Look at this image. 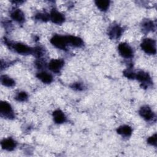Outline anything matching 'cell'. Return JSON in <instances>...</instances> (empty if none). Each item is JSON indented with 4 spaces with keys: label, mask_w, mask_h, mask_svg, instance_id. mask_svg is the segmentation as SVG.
<instances>
[{
    "label": "cell",
    "mask_w": 157,
    "mask_h": 157,
    "mask_svg": "<svg viewBox=\"0 0 157 157\" xmlns=\"http://www.w3.org/2000/svg\"><path fill=\"white\" fill-rule=\"evenodd\" d=\"M140 47L147 54L154 55L156 53V42L153 39L149 38L144 39L140 44Z\"/></svg>",
    "instance_id": "6da1fadb"
},
{
    "label": "cell",
    "mask_w": 157,
    "mask_h": 157,
    "mask_svg": "<svg viewBox=\"0 0 157 157\" xmlns=\"http://www.w3.org/2000/svg\"><path fill=\"white\" fill-rule=\"evenodd\" d=\"M50 42L56 47L64 50L68 44L67 36H63L59 35L54 36L50 40Z\"/></svg>",
    "instance_id": "7a4b0ae2"
},
{
    "label": "cell",
    "mask_w": 157,
    "mask_h": 157,
    "mask_svg": "<svg viewBox=\"0 0 157 157\" xmlns=\"http://www.w3.org/2000/svg\"><path fill=\"white\" fill-rule=\"evenodd\" d=\"M0 113L6 118L11 119L14 117V114L11 105L6 101H1L0 103Z\"/></svg>",
    "instance_id": "3957f363"
},
{
    "label": "cell",
    "mask_w": 157,
    "mask_h": 157,
    "mask_svg": "<svg viewBox=\"0 0 157 157\" xmlns=\"http://www.w3.org/2000/svg\"><path fill=\"white\" fill-rule=\"evenodd\" d=\"M119 53L125 58H129L132 56L133 52L132 48L126 43L122 42L118 47Z\"/></svg>",
    "instance_id": "277c9868"
},
{
    "label": "cell",
    "mask_w": 157,
    "mask_h": 157,
    "mask_svg": "<svg viewBox=\"0 0 157 157\" xmlns=\"http://www.w3.org/2000/svg\"><path fill=\"white\" fill-rule=\"evenodd\" d=\"M13 49L19 54L28 55L33 53V48L21 43H16L12 45Z\"/></svg>",
    "instance_id": "5b68a950"
},
{
    "label": "cell",
    "mask_w": 157,
    "mask_h": 157,
    "mask_svg": "<svg viewBox=\"0 0 157 157\" xmlns=\"http://www.w3.org/2000/svg\"><path fill=\"white\" fill-rule=\"evenodd\" d=\"M64 61L61 59H52L48 64V67L52 72L58 73L64 66Z\"/></svg>",
    "instance_id": "8992f818"
},
{
    "label": "cell",
    "mask_w": 157,
    "mask_h": 157,
    "mask_svg": "<svg viewBox=\"0 0 157 157\" xmlns=\"http://www.w3.org/2000/svg\"><path fill=\"white\" fill-rule=\"evenodd\" d=\"M50 19L52 21L53 23L56 24H61L64 21V16L56 10H52L50 15Z\"/></svg>",
    "instance_id": "52a82bcc"
},
{
    "label": "cell",
    "mask_w": 157,
    "mask_h": 157,
    "mask_svg": "<svg viewBox=\"0 0 157 157\" xmlns=\"http://www.w3.org/2000/svg\"><path fill=\"white\" fill-rule=\"evenodd\" d=\"M139 113L145 120L149 121L154 118V113L151 109L147 105L143 106L139 110Z\"/></svg>",
    "instance_id": "ba28073f"
},
{
    "label": "cell",
    "mask_w": 157,
    "mask_h": 157,
    "mask_svg": "<svg viewBox=\"0 0 157 157\" xmlns=\"http://www.w3.org/2000/svg\"><path fill=\"white\" fill-rule=\"evenodd\" d=\"M1 145L3 149L7 151H12L15 148L16 142L13 139L9 137L2 140L1 143Z\"/></svg>",
    "instance_id": "9c48e42d"
},
{
    "label": "cell",
    "mask_w": 157,
    "mask_h": 157,
    "mask_svg": "<svg viewBox=\"0 0 157 157\" xmlns=\"http://www.w3.org/2000/svg\"><path fill=\"white\" fill-rule=\"evenodd\" d=\"M122 28L118 25L112 26L109 31V36L111 39H118L122 33Z\"/></svg>",
    "instance_id": "30bf717a"
},
{
    "label": "cell",
    "mask_w": 157,
    "mask_h": 157,
    "mask_svg": "<svg viewBox=\"0 0 157 157\" xmlns=\"http://www.w3.org/2000/svg\"><path fill=\"white\" fill-rule=\"evenodd\" d=\"M53 120L56 123L61 124L66 121V117L64 113L60 110H56L53 113Z\"/></svg>",
    "instance_id": "8fae6325"
},
{
    "label": "cell",
    "mask_w": 157,
    "mask_h": 157,
    "mask_svg": "<svg viewBox=\"0 0 157 157\" xmlns=\"http://www.w3.org/2000/svg\"><path fill=\"white\" fill-rule=\"evenodd\" d=\"M68 44H70L75 47H80L83 45V42L82 39L78 37L74 36H67Z\"/></svg>",
    "instance_id": "7c38bea8"
},
{
    "label": "cell",
    "mask_w": 157,
    "mask_h": 157,
    "mask_svg": "<svg viewBox=\"0 0 157 157\" xmlns=\"http://www.w3.org/2000/svg\"><path fill=\"white\" fill-rule=\"evenodd\" d=\"M11 18L18 23H23L25 20V15L20 9H15L10 13Z\"/></svg>",
    "instance_id": "4fadbf2b"
},
{
    "label": "cell",
    "mask_w": 157,
    "mask_h": 157,
    "mask_svg": "<svg viewBox=\"0 0 157 157\" xmlns=\"http://www.w3.org/2000/svg\"><path fill=\"white\" fill-rule=\"evenodd\" d=\"M136 78L144 85L150 83L151 82L149 75L144 71H139L136 74Z\"/></svg>",
    "instance_id": "5bb4252c"
},
{
    "label": "cell",
    "mask_w": 157,
    "mask_h": 157,
    "mask_svg": "<svg viewBox=\"0 0 157 157\" xmlns=\"http://www.w3.org/2000/svg\"><path fill=\"white\" fill-rule=\"evenodd\" d=\"M36 76L39 80H40L44 83H50L53 80L52 75L46 72H41L37 73Z\"/></svg>",
    "instance_id": "9a60e30c"
},
{
    "label": "cell",
    "mask_w": 157,
    "mask_h": 157,
    "mask_svg": "<svg viewBox=\"0 0 157 157\" xmlns=\"http://www.w3.org/2000/svg\"><path fill=\"white\" fill-rule=\"evenodd\" d=\"M118 134L125 136V137H128L130 136L131 133H132V129L130 126L128 125H123L120 126L117 130Z\"/></svg>",
    "instance_id": "2e32d148"
},
{
    "label": "cell",
    "mask_w": 157,
    "mask_h": 157,
    "mask_svg": "<svg viewBox=\"0 0 157 157\" xmlns=\"http://www.w3.org/2000/svg\"><path fill=\"white\" fill-rule=\"evenodd\" d=\"M95 4L99 9L102 11H105L109 8L110 1L107 0H97L95 1Z\"/></svg>",
    "instance_id": "e0dca14e"
},
{
    "label": "cell",
    "mask_w": 157,
    "mask_h": 157,
    "mask_svg": "<svg viewBox=\"0 0 157 157\" xmlns=\"http://www.w3.org/2000/svg\"><path fill=\"white\" fill-rule=\"evenodd\" d=\"M1 82L3 85L8 87L13 86L15 85V81L12 78L4 75L1 77Z\"/></svg>",
    "instance_id": "ac0fdd59"
},
{
    "label": "cell",
    "mask_w": 157,
    "mask_h": 157,
    "mask_svg": "<svg viewBox=\"0 0 157 157\" xmlns=\"http://www.w3.org/2000/svg\"><path fill=\"white\" fill-rule=\"evenodd\" d=\"M142 27L146 31H153L155 29V25L150 20H146L142 23Z\"/></svg>",
    "instance_id": "d6986e66"
},
{
    "label": "cell",
    "mask_w": 157,
    "mask_h": 157,
    "mask_svg": "<svg viewBox=\"0 0 157 157\" xmlns=\"http://www.w3.org/2000/svg\"><path fill=\"white\" fill-rule=\"evenodd\" d=\"M35 18L37 20H41V21H48L50 19V15H48L47 13H37V14L36 15Z\"/></svg>",
    "instance_id": "ffe728a7"
},
{
    "label": "cell",
    "mask_w": 157,
    "mask_h": 157,
    "mask_svg": "<svg viewBox=\"0 0 157 157\" xmlns=\"http://www.w3.org/2000/svg\"><path fill=\"white\" fill-rule=\"evenodd\" d=\"M28 94L26 92L21 91L17 94L15 99L18 101H25L28 99Z\"/></svg>",
    "instance_id": "44dd1931"
},
{
    "label": "cell",
    "mask_w": 157,
    "mask_h": 157,
    "mask_svg": "<svg viewBox=\"0 0 157 157\" xmlns=\"http://www.w3.org/2000/svg\"><path fill=\"white\" fill-rule=\"evenodd\" d=\"M43 50L42 48L37 47H36L34 48H33V53H34V55L38 58H40V56H42L43 55Z\"/></svg>",
    "instance_id": "7402d4cb"
},
{
    "label": "cell",
    "mask_w": 157,
    "mask_h": 157,
    "mask_svg": "<svg viewBox=\"0 0 157 157\" xmlns=\"http://www.w3.org/2000/svg\"><path fill=\"white\" fill-rule=\"evenodd\" d=\"M124 75L128 78L130 79H134L136 78V74L131 71H124Z\"/></svg>",
    "instance_id": "603a6c76"
},
{
    "label": "cell",
    "mask_w": 157,
    "mask_h": 157,
    "mask_svg": "<svg viewBox=\"0 0 157 157\" xmlns=\"http://www.w3.org/2000/svg\"><path fill=\"white\" fill-rule=\"evenodd\" d=\"M147 142H148V143L149 144L156 146V134H155L153 135L152 136L150 137L148 139Z\"/></svg>",
    "instance_id": "cb8c5ba5"
},
{
    "label": "cell",
    "mask_w": 157,
    "mask_h": 157,
    "mask_svg": "<svg viewBox=\"0 0 157 157\" xmlns=\"http://www.w3.org/2000/svg\"><path fill=\"white\" fill-rule=\"evenodd\" d=\"M71 87H72L73 89L77 90H83V88L82 84L80 83H74Z\"/></svg>",
    "instance_id": "d4e9b609"
}]
</instances>
